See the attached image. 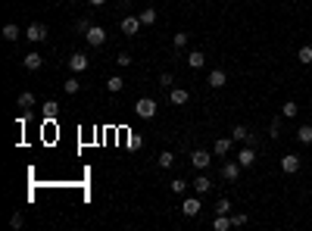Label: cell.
Here are the masks:
<instances>
[{"label":"cell","mask_w":312,"mask_h":231,"mask_svg":"<svg viewBox=\"0 0 312 231\" xmlns=\"http://www.w3.org/2000/svg\"><path fill=\"white\" fill-rule=\"evenodd\" d=\"M134 116L138 119H153L156 116V100L153 97H141L138 103H134Z\"/></svg>","instance_id":"cell-1"},{"label":"cell","mask_w":312,"mask_h":231,"mask_svg":"<svg viewBox=\"0 0 312 231\" xmlns=\"http://www.w3.org/2000/svg\"><path fill=\"white\" fill-rule=\"evenodd\" d=\"M84 41H88V47H103L106 44V28L103 25H91V28L84 31Z\"/></svg>","instance_id":"cell-2"},{"label":"cell","mask_w":312,"mask_h":231,"mask_svg":"<svg viewBox=\"0 0 312 231\" xmlns=\"http://www.w3.org/2000/svg\"><path fill=\"white\" fill-rule=\"evenodd\" d=\"M25 38H28L31 44H44V41H47V25H41V22H31L28 28H25Z\"/></svg>","instance_id":"cell-3"},{"label":"cell","mask_w":312,"mask_h":231,"mask_svg":"<svg viewBox=\"0 0 312 231\" xmlns=\"http://www.w3.org/2000/svg\"><path fill=\"white\" fill-rule=\"evenodd\" d=\"M300 166H303V159L297 156V153H284V156H281V172H284V175L300 172Z\"/></svg>","instance_id":"cell-4"},{"label":"cell","mask_w":312,"mask_h":231,"mask_svg":"<svg viewBox=\"0 0 312 231\" xmlns=\"http://www.w3.org/2000/svg\"><path fill=\"white\" fill-rule=\"evenodd\" d=\"M209 162H213V153H209V150H193V153H191V166L200 169V172L209 169Z\"/></svg>","instance_id":"cell-5"},{"label":"cell","mask_w":312,"mask_h":231,"mask_svg":"<svg viewBox=\"0 0 312 231\" xmlns=\"http://www.w3.org/2000/svg\"><path fill=\"white\" fill-rule=\"evenodd\" d=\"M238 162H240L243 169H250L253 162H256V147H253V144H243L240 153H238Z\"/></svg>","instance_id":"cell-6"},{"label":"cell","mask_w":312,"mask_h":231,"mask_svg":"<svg viewBox=\"0 0 312 231\" xmlns=\"http://www.w3.org/2000/svg\"><path fill=\"white\" fill-rule=\"evenodd\" d=\"M200 209H203V206H200V197H188V200L181 203V212H184L188 219H197Z\"/></svg>","instance_id":"cell-7"},{"label":"cell","mask_w":312,"mask_h":231,"mask_svg":"<svg viewBox=\"0 0 312 231\" xmlns=\"http://www.w3.org/2000/svg\"><path fill=\"white\" fill-rule=\"evenodd\" d=\"M22 66H25V69H28V72H38L41 66H44V56H41L38 50H31V53H25V59H22Z\"/></svg>","instance_id":"cell-8"},{"label":"cell","mask_w":312,"mask_h":231,"mask_svg":"<svg viewBox=\"0 0 312 231\" xmlns=\"http://www.w3.org/2000/svg\"><path fill=\"white\" fill-rule=\"evenodd\" d=\"M88 66H91V63H88V56H84V53H72V56H69V72L81 75Z\"/></svg>","instance_id":"cell-9"},{"label":"cell","mask_w":312,"mask_h":231,"mask_svg":"<svg viewBox=\"0 0 312 231\" xmlns=\"http://www.w3.org/2000/svg\"><path fill=\"white\" fill-rule=\"evenodd\" d=\"M188 100H191V94L184 88H168V103H172V106H184Z\"/></svg>","instance_id":"cell-10"},{"label":"cell","mask_w":312,"mask_h":231,"mask_svg":"<svg viewBox=\"0 0 312 231\" xmlns=\"http://www.w3.org/2000/svg\"><path fill=\"white\" fill-rule=\"evenodd\" d=\"M240 162L238 159H234V162H225V166H222V178H225V181H238V178H240Z\"/></svg>","instance_id":"cell-11"},{"label":"cell","mask_w":312,"mask_h":231,"mask_svg":"<svg viewBox=\"0 0 312 231\" xmlns=\"http://www.w3.org/2000/svg\"><path fill=\"white\" fill-rule=\"evenodd\" d=\"M138 31H141V19H138V16H125V19H122V35L134 38Z\"/></svg>","instance_id":"cell-12"},{"label":"cell","mask_w":312,"mask_h":231,"mask_svg":"<svg viewBox=\"0 0 312 231\" xmlns=\"http://www.w3.org/2000/svg\"><path fill=\"white\" fill-rule=\"evenodd\" d=\"M206 84H209V88H216V91H218V88H225V84H228V75H225L222 69H213V72L206 75Z\"/></svg>","instance_id":"cell-13"},{"label":"cell","mask_w":312,"mask_h":231,"mask_svg":"<svg viewBox=\"0 0 312 231\" xmlns=\"http://www.w3.org/2000/svg\"><path fill=\"white\" fill-rule=\"evenodd\" d=\"M231 138L238 141V144H253V134H250L247 125H234V128H231Z\"/></svg>","instance_id":"cell-14"},{"label":"cell","mask_w":312,"mask_h":231,"mask_svg":"<svg viewBox=\"0 0 312 231\" xmlns=\"http://www.w3.org/2000/svg\"><path fill=\"white\" fill-rule=\"evenodd\" d=\"M231 144H234V138H231V134H228V138H216V144H213V153H216V156H228Z\"/></svg>","instance_id":"cell-15"},{"label":"cell","mask_w":312,"mask_h":231,"mask_svg":"<svg viewBox=\"0 0 312 231\" xmlns=\"http://www.w3.org/2000/svg\"><path fill=\"white\" fill-rule=\"evenodd\" d=\"M213 191V178L209 175H197L193 178V194H209Z\"/></svg>","instance_id":"cell-16"},{"label":"cell","mask_w":312,"mask_h":231,"mask_svg":"<svg viewBox=\"0 0 312 231\" xmlns=\"http://www.w3.org/2000/svg\"><path fill=\"white\" fill-rule=\"evenodd\" d=\"M188 66H191V69H203V66H206V53H203V50H191V53H188Z\"/></svg>","instance_id":"cell-17"},{"label":"cell","mask_w":312,"mask_h":231,"mask_svg":"<svg viewBox=\"0 0 312 231\" xmlns=\"http://www.w3.org/2000/svg\"><path fill=\"white\" fill-rule=\"evenodd\" d=\"M213 228H216V231H231V212H228V216L216 212V219H213Z\"/></svg>","instance_id":"cell-18"},{"label":"cell","mask_w":312,"mask_h":231,"mask_svg":"<svg viewBox=\"0 0 312 231\" xmlns=\"http://www.w3.org/2000/svg\"><path fill=\"white\" fill-rule=\"evenodd\" d=\"M156 162H159V169H172V166H175V153H172V150H163V153L156 156Z\"/></svg>","instance_id":"cell-19"},{"label":"cell","mask_w":312,"mask_h":231,"mask_svg":"<svg viewBox=\"0 0 312 231\" xmlns=\"http://www.w3.org/2000/svg\"><path fill=\"white\" fill-rule=\"evenodd\" d=\"M16 103H19V109H31V106H35V94H31V91H22Z\"/></svg>","instance_id":"cell-20"},{"label":"cell","mask_w":312,"mask_h":231,"mask_svg":"<svg viewBox=\"0 0 312 231\" xmlns=\"http://www.w3.org/2000/svg\"><path fill=\"white\" fill-rule=\"evenodd\" d=\"M3 41H10V44H13V41H19V25L6 22V25H3Z\"/></svg>","instance_id":"cell-21"},{"label":"cell","mask_w":312,"mask_h":231,"mask_svg":"<svg viewBox=\"0 0 312 231\" xmlns=\"http://www.w3.org/2000/svg\"><path fill=\"white\" fill-rule=\"evenodd\" d=\"M122 88H125L122 75H113V78H106V91H109V94H119Z\"/></svg>","instance_id":"cell-22"},{"label":"cell","mask_w":312,"mask_h":231,"mask_svg":"<svg viewBox=\"0 0 312 231\" xmlns=\"http://www.w3.org/2000/svg\"><path fill=\"white\" fill-rule=\"evenodd\" d=\"M63 91L72 97V94H78V91H81V81L75 78V75H69V78H66V84H63Z\"/></svg>","instance_id":"cell-23"},{"label":"cell","mask_w":312,"mask_h":231,"mask_svg":"<svg viewBox=\"0 0 312 231\" xmlns=\"http://www.w3.org/2000/svg\"><path fill=\"white\" fill-rule=\"evenodd\" d=\"M138 19H141V25H153L159 16H156V10H150V6H147V10H141V13H138Z\"/></svg>","instance_id":"cell-24"},{"label":"cell","mask_w":312,"mask_h":231,"mask_svg":"<svg viewBox=\"0 0 312 231\" xmlns=\"http://www.w3.org/2000/svg\"><path fill=\"white\" fill-rule=\"evenodd\" d=\"M297 59H300L303 66H312V47H309V44H303V47L297 50Z\"/></svg>","instance_id":"cell-25"},{"label":"cell","mask_w":312,"mask_h":231,"mask_svg":"<svg viewBox=\"0 0 312 231\" xmlns=\"http://www.w3.org/2000/svg\"><path fill=\"white\" fill-rule=\"evenodd\" d=\"M297 141L300 144H312V125H300L297 128Z\"/></svg>","instance_id":"cell-26"},{"label":"cell","mask_w":312,"mask_h":231,"mask_svg":"<svg viewBox=\"0 0 312 231\" xmlns=\"http://www.w3.org/2000/svg\"><path fill=\"white\" fill-rule=\"evenodd\" d=\"M188 41H191V35H188V31H178V35H172V44L178 47V50H184V47H188Z\"/></svg>","instance_id":"cell-27"},{"label":"cell","mask_w":312,"mask_h":231,"mask_svg":"<svg viewBox=\"0 0 312 231\" xmlns=\"http://www.w3.org/2000/svg\"><path fill=\"white\" fill-rule=\"evenodd\" d=\"M297 113H300V106L293 103V100H288V103L281 106V116H284V119H293V116H297Z\"/></svg>","instance_id":"cell-28"},{"label":"cell","mask_w":312,"mask_h":231,"mask_svg":"<svg viewBox=\"0 0 312 231\" xmlns=\"http://www.w3.org/2000/svg\"><path fill=\"white\" fill-rule=\"evenodd\" d=\"M56 113H60V103H56V100H47V103H44V116L56 119Z\"/></svg>","instance_id":"cell-29"},{"label":"cell","mask_w":312,"mask_h":231,"mask_svg":"<svg viewBox=\"0 0 312 231\" xmlns=\"http://www.w3.org/2000/svg\"><path fill=\"white\" fill-rule=\"evenodd\" d=\"M216 212H222V216H228V212H231V200H228V197H218Z\"/></svg>","instance_id":"cell-30"},{"label":"cell","mask_w":312,"mask_h":231,"mask_svg":"<svg viewBox=\"0 0 312 231\" xmlns=\"http://www.w3.org/2000/svg\"><path fill=\"white\" fill-rule=\"evenodd\" d=\"M168 187H172V194H184V191H188V181H184V178H175Z\"/></svg>","instance_id":"cell-31"},{"label":"cell","mask_w":312,"mask_h":231,"mask_svg":"<svg viewBox=\"0 0 312 231\" xmlns=\"http://www.w3.org/2000/svg\"><path fill=\"white\" fill-rule=\"evenodd\" d=\"M240 225H247V216H243V212H234V216H231V228H240Z\"/></svg>","instance_id":"cell-32"},{"label":"cell","mask_w":312,"mask_h":231,"mask_svg":"<svg viewBox=\"0 0 312 231\" xmlns=\"http://www.w3.org/2000/svg\"><path fill=\"white\" fill-rule=\"evenodd\" d=\"M159 84H163V88L168 91V88H172V84H175V78H172V72H166V75H159Z\"/></svg>","instance_id":"cell-33"},{"label":"cell","mask_w":312,"mask_h":231,"mask_svg":"<svg viewBox=\"0 0 312 231\" xmlns=\"http://www.w3.org/2000/svg\"><path fill=\"white\" fill-rule=\"evenodd\" d=\"M116 63H119L122 69H125V66H131V63H134V59H131V53H119V56H116Z\"/></svg>","instance_id":"cell-34"},{"label":"cell","mask_w":312,"mask_h":231,"mask_svg":"<svg viewBox=\"0 0 312 231\" xmlns=\"http://www.w3.org/2000/svg\"><path fill=\"white\" fill-rule=\"evenodd\" d=\"M268 131H272V138H278V134H281V119H272V128H268Z\"/></svg>","instance_id":"cell-35"},{"label":"cell","mask_w":312,"mask_h":231,"mask_svg":"<svg viewBox=\"0 0 312 231\" xmlns=\"http://www.w3.org/2000/svg\"><path fill=\"white\" fill-rule=\"evenodd\" d=\"M128 144H131V150H141V147H144V141H141L138 134H131V141H128Z\"/></svg>","instance_id":"cell-36"},{"label":"cell","mask_w":312,"mask_h":231,"mask_svg":"<svg viewBox=\"0 0 312 231\" xmlns=\"http://www.w3.org/2000/svg\"><path fill=\"white\" fill-rule=\"evenodd\" d=\"M10 225H13V228H22V225H25V219H22V216H19V212H16V216H13V219H10Z\"/></svg>","instance_id":"cell-37"},{"label":"cell","mask_w":312,"mask_h":231,"mask_svg":"<svg viewBox=\"0 0 312 231\" xmlns=\"http://www.w3.org/2000/svg\"><path fill=\"white\" fill-rule=\"evenodd\" d=\"M75 28H78V31H81V35H84V31H88V28H91V22H88V19H78V25H75Z\"/></svg>","instance_id":"cell-38"},{"label":"cell","mask_w":312,"mask_h":231,"mask_svg":"<svg viewBox=\"0 0 312 231\" xmlns=\"http://www.w3.org/2000/svg\"><path fill=\"white\" fill-rule=\"evenodd\" d=\"M88 3H91V6H103L106 0H88Z\"/></svg>","instance_id":"cell-39"},{"label":"cell","mask_w":312,"mask_h":231,"mask_svg":"<svg viewBox=\"0 0 312 231\" xmlns=\"http://www.w3.org/2000/svg\"><path fill=\"white\" fill-rule=\"evenodd\" d=\"M309 69H312V66H309Z\"/></svg>","instance_id":"cell-40"}]
</instances>
